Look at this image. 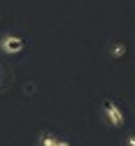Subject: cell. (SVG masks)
Returning a JSON list of instances; mask_svg holds the SVG:
<instances>
[{
    "label": "cell",
    "instance_id": "obj_1",
    "mask_svg": "<svg viewBox=\"0 0 135 146\" xmlns=\"http://www.w3.org/2000/svg\"><path fill=\"white\" fill-rule=\"evenodd\" d=\"M103 114H105V121H107L112 127H124V123H126L124 109L114 102V100H105V102H103Z\"/></svg>",
    "mask_w": 135,
    "mask_h": 146
},
{
    "label": "cell",
    "instance_id": "obj_2",
    "mask_svg": "<svg viewBox=\"0 0 135 146\" xmlns=\"http://www.w3.org/2000/svg\"><path fill=\"white\" fill-rule=\"evenodd\" d=\"M24 46H26V42L21 37H16V35H5V37H0V51H3L5 56L24 51Z\"/></svg>",
    "mask_w": 135,
    "mask_h": 146
},
{
    "label": "cell",
    "instance_id": "obj_3",
    "mask_svg": "<svg viewBox=\"0 0 135 146\" xmlns=\"http://www.w3.org/2000/svg\"><path fill=\"white\" fill-rule=\"evenodd\" d=\"M56 141H58V137L51 132H42L37 137V146H56Z\"/></svg>",
    "mask_w": 135,
    "mask_h": 146
},
{
    "label": "cell",
    "instance_id": "obj_4",
    "mask_svg": "<svg viewBox=\"0 0 135 146\" xmlns=\"http://www.w3.org/2000/svg\"><path fill=\"white\" fill-rule=\"evenodd\" d=\"M124 53H126V44L124 42H114L112 44V49H109V56L112 58H121Z\"/></svg>",
    "mask_w": 135,
    "mask_h": 146
},
{
    "label": "cell",
    "instance_id": "obj_5",
    "mask_svg": "<svg viewBox=\"0 0 135 146\" xmlns=\"http://www.w3.org/2000/svg\"><path fill=\"white\" fill-rule=\"evenodd\" d=\"M124 146H135V132H130V135L124 137Z\"/></svg>",
    "mask_w": 135,
    "mask_h": 146
},
{
    "label": "cell",
    "instance_id": "obj_6",
    "mask_svg": "<svg viewBox=\"0 0 135 146\" xmlns=\"http://www.w3.org/2000/svg\"><path fill=\"white\" fill-rule=\"evenodd\" d=\"M56 146H70V141H65V139H58V141H56Z\"/></svg>",
    "mask_w": 135,
    "mask_h": 146
}]
</instances>
